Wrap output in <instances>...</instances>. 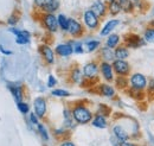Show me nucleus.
<instances>
[{"label":"nucleus","mask_w":154,"mask_h":146,"mask_svg":"<svg viewBox=\"0 0 154 146\" xmlns=\"http://www.w3.org/2000/svg\"><path fill=\"white\" fill-rule=\"evenodd\" d=\"M38 131H39V133H40V135H42V138H43L45 141H48V140H49V134H48V131H46L45 126L42 125V124H38Z\"/></svg>","instance_id":"33"},{"label":"nucleus","mask_w":154,"mask_h":146,"mask_svg":"<svg viewBox=\"0 0 154 146\" xmlns=\"http://www.w3.org/2000/svg\"><path fill=\"white\" fill-rule=\"evenodd\" d=\"M70 43H71V42H70ZM71 45H72L74 52H76V54H82V52H84V50H83V44H82V43H79V42H74V43H71Z\"/></svg>","instance_id":"34"},{"label":"nucleus","mask_w":154,"mask_h":146,"mask_svg":"<svg viewBox=\"0 0 154 146\" xmlns=\"http://www.w3.org/2000/svg\"><path fill=\"white\" fill-rule=\"evenodd\" d=\"M83 19H84V24L87 25L88 29H90V30H96L97 27H98V24H100L98 17H97L91 10H88V11L84 12Z\"/></svg>","instance_id":"5"},{"label":"nucleus","mask_w":154,"mask_h":146,"mask_svg":"<svg viewBox=\"0 0 154 146\" xmlns=\"http://www.w3.org/2000/svg\"><path fill=\"white\" fill-rule=\"evenodd\" d=\"M30 120H31V122L33 124V125H36V126H38V116L35 114V113H31V115H30Z\"/></svg>","instance_id":"39"},{"label":"nucleus","mask_w":154,"mask_h":146,"mask_svg":"<svg viewBox=\"0 0 154 146\" xmlns=\"http://www.w3.org/2000/svg\"><path fill=\"white\" fill-rule=\"evenodd\" d=\"M58 20V26L63 30V31H68L69 27V18H66L64 14H59L57 17Z\"/></svg>","instance_id":"26"},{"label":"nucleus","mask_w":154,"mask_h":146,"mask_svg":"<svg viewBox=\"0 0 154 146\" xmlns=\"http://www.w3.org/2000/svg\"><path fill=\"white\" fill-rule=\"evenodd\" d=\"M11 93H12V95L14 96V99L18 101V103H19L20 101H21V99H23V93H21V89H20L19 87H11Z\"/></svg>","instance_id":"31"},{"label":"nucleus","mask_w":154,"mask_h":146,"mask_svg":"<svg viewBox=\"0 0 154 146\" xmlns=\"http://www.w3.org/2000/svg\"><path fill=\"white\" fill-rule=\"evenodd\" d=\"M68 32L72 37H81L83 35V26H82V24L79 21H77L76 19L70 18L69 19Z\"/></svg>","instance_id":"9"},{"label":"nucleus","mask_w":154,"mask_h":146,"mask_svg":"<svg viewBox=\"0 0 154 146\" xmlns=\"http://www.w3.org/2000/svg\"><path fill=\"white\" fill-rule=\"evenodd\" d=\"M98 69L100 67L97 65L96 62H89L83 67V75L87 78H96Z\"/></svg>","instance_id":"10"},{"label":"nucleus","mask_w":154,"mask_h":146,"mask_svg":"<svg viewBox=\"0 0 154 146\" xmlns=\"http://www.w3.org/2000/svg\"><path fill=\"white\" fill-rule=\"evenodd\" d=\"M98 46H100V42H98V40H90V42H88L87 44H83V50H84V48H85V51L93 52V51L96 50Z\"/></svg>","instance_id":"28"},{"label":"nucleus","mask_w":154,"mask_h":146,"mask_svg":"<svg viewBox=\"0 0 154 146\" xmlns=\"http://www.w3.org/2000/svg\"><path fill=\"white\" fill-rule=\"evenodd\" d=\"M115 59H126L129 56V49L125 45H119L114 50Z\"/></svg>","instance_id":"17"},{"label":"nucleus","mask_w":154,"mask_h":146,"mask_svg":"<svg viewBox=\"0 0 154 146\" xmlns=\"http://www.w3.org/2000/svg\"><path fill=\"white\" fill-rule=\"evenodd\" d=\"M97 17H104L107 11H108V6L102 1V0H96L94 1V4L91 5V8H90Z\"/></svg>","instance_id":"13"},{"label":"nucleus","mask_w":154,"mask_h":146,"mask_svg":"<svg viewBox=\"0 0 154 146\" xmlns=\"http://www.w3.org/2000/svg\"><path fill=\"white\" fill-rule=\"evenodd\" d=\"M120 6H121V11H123L125 13H133L135 10V4L132 0H119Z\"/></svg>","instance_id":"19"},{"label":"nucleus","mask_w":154,"mask_h":146,"mask_svg":"<svg viewBox=\"0 0 154 146\" xmlns=\"http://www.w3.org/2000/svg\"><path fill=\"white\" fill-rule=\"evenodd\" d=\"M120 146H139L135 143H132V141H125V143H121Z\"/></svg>","instance_id":"40"},{"label":"nucleus","mask_w":154,"mask_h":146,"mask_svg":"<svg viewBox=\"0 0 154 146\" xmlns=\"http://www.w3.org/2000/svg\"><path fill=\"white\" fill-rule=\"evenodd\" d=\"M119 20L117 19H113V20H109L108 23H106V25L103 26V29L101 30V32H100V35L102 37H104V36H108L114 29H115L116 26L119 25Z\"/></svg>","instance_id":"16"},{"label":"nucleus","mask_w":154,"mask_h":146,"mask_svg":"<svg viewBox=\"0 0 154 146\" xmlns=\"http://www.w3.org/2000/svg\"><path fill=\"white\" fill-rule=\"evenodd\" d=\"M29 32L26 31L24 35H21V36H18L17 37V43L18 44H27L29 43Z\"/></svg>","instance_id":"35"},{"label":"nucleus","mask_w":154,"mask_h":146,"mask_svg":"<svg viewBox=\"0 0 154 146\" xmlns=\"http://www.w3.org/2000/svg\"><path fill=\"white\" fill-rule=\"evenodd\" d=\"M18 108H19V110L23 114H26V113H29V110H30L29 105H27V103H24V102H19V103H18Z\"/></svg>","instance_id":"37"},{"label":"nucleus","mask_w":154,"mask_h":146,"mask_svg":"<svg viewBox=\"0 0 154 146\" xmlns=\"http://www.w3.org/2000/svg\"><path fill=\"white\" fill-rule=\"evenodd\" d=\"M54 96H58V97H68L70 96V93L65 89H54L51 93Z\"/></svg>","instance_id":"32"},{"label":"nucleus","mask_w":154,"mask_h":146,"mask_svg":"<svg viewBox=\"0 0 154 146\" xmlns=\"http://www.w3.org/2000/svg\"><path fill=\"white\" fill-rule=\"evenodd\" d=\"M1 51H2L4 54H6V55H12V52H11V51H8V50H5L4 48H1Z\"/></svg>","instance_id":"42"},{"label":"nucleus","mask_w":154,"mask_h":146,"mask_svg":"<svg viewBox=\"0 0 154 146\" xmlns=\"http://www.w3.org/2000/svg\"><path fill=\"white\" fill-rule=\"evenodd\" d=\"M113 133H114V138H116L120 143L128 141L129 138H131L129 133L125 129L123 126H121V125H115V126L113 127Z\"/></svg>","instance_id":"11"},{"label":"nucleus","mask_w":154,"mask_h":146,"mask_svg":"<svg viewBox=\"0 0 154 146\" xmlns=\"http://www.w3.org/2000/svg\"><path fill=\"white\" fill-rule=\"evenodd\" d=\"M58 7H59V2H58V0H52V1L44 8V11H45L46 13H54L55 11H57Z\"/></svg>","instance_id":"29"},{"label":"nucleus","mask_w":154,"mask_h":146,"mask_svg":"<svg viewBox=\"0 0 154 146\" xmlns=\"http://www.w3.org/2000/svg\"><path fill=\"white\" fill-rule=\"evenodd\" d=\"M108 11L112 16H116L121 12V6H120V2L119 0H114V1H110L108 4Z\"/></svg>","instance_id":"25"},{"label":"nucleus","mask_w":154,"mask_h":146,"mask_svg":"<svg viewBox=\"0 0 154 146\" xmlns=\"http://www.w3.org/2000/svg\"><path fill=\"white\" fill-rule=\"evenodd\" d=\"M143 39L146 43H154V26L147 25L143 31Z\"/></svg>","instance_id":"24"},{"label":"nucleus","mask_w":154,"mask_h":146,"mask_svg":"<svg viewBox=\"0 0 154 146\" xmlns=\"http://www.w3.org/2000/svg\"><path fill=\"white\" fill-rule=\"evenodd\" d=\"M129 86L139 90H146L148 86V78L141 73H134L129 77Z\"/></svg>","instance_id":"2"},{"label":"nucleus","mask_w":154,"mask_h":146,"mask_svg":"<svg viewBox=\"0 0 154 146\" xmlns=\"http://www.w3.org/2000/svg\"><path fill=\"white\" fill-rule=\"evenodd\" d=\"M100 71L102 74L103 78L108 82H113L115 80L114 77V69H113V65L109 63V62H102L100 64Z\"/></svg>","instance_id":"7"},{"label":"nucleus","mask_w":154,"mask_h":146,"mask_svg":"<svg viewBox=\"0 0 154 146\" xmlns=\"http://www.w3.org/2000/svg\"><path fill=\"white\" fill-rule=\"evenodd\" d=\"M71 80L74 83H79L82 81V71L78 68H75L71 70Z\"/></svg>","instance_id":"30"},{"label":"nucleus","mask_w":154,"mask_h":146,"mask_svg":"<svg viewBox=\"0 0 154 146\" xmlns=\"http://www.w3.org/2000/svg\"><path fill=\"white\" fill-rule=\"evenodd\" d=\"M60 146H75V144L72 143V141H69V140H66V141H63Z\"/></svg>","instance_id":"41"},{"label":"nucleus","mask_w":154,"mask_h":146,"mask_svg":"<svg viewBox=\"0 0 154 146\" xmlns=\"http://www.w3.org/2000/svg\"><path fill=\"white\" fill-rule=\"evenodd\" d=\"M93 122V126H95L97 128H106L107 127V120H106V116L101 115V114H97L94 116V119L91 120Z\"/></svg>","instance_id":"22"},{"label":"nucleus","mask_w":154,"mask_h":146,"mask_svg":"<svg viewBox=\"0 0 154 146\" xmlns=\"http://www.w3.org/2000/svg\"><path fill=\"white\" fill-rule=\"evenodd\" d=\"M113 69L117 76H128L131 74V65L125 59H114L113 61Z\"/></svg>","instance_id":"4"},{"label":"nucleus","mask_w":154,"mask_h":146,"mask_svg":"<svg viewBox=\"0 0 154 146\" xmlns=\"http://www.w3.org/2000/svg\"><path fill=\"white\" fill-rule=\"evenodd\" d=\"M98 91H100L101 95L107 96V97H113V96L115 95V89H114V87H112L110 84H107V83L100 84Z\"/></svg>","instance_id":"18"},{"label":"nucleus","mask_w":154,"mask_h":146,"mask_svg":"<svg viewBox=\"0 0 154 146\" xmlns=\"http://www.w3.org/2000/svg\"><path fill=\"white\" fill-rule=\"evenodd\" d=\"M126 91H127V94H128L132 99H134L136 101H143L145 99H147L146 90H139V89H135V88L129 87V88L126 89Z\"/></svg>","instance_id":"15"},{"label":"nucleus","mask_w":154,"mask_h":146,"mask_svg":"<svg viewBox=\"0 0 154 146\" xmlns=\"http://www.w3.org/2000/svg\"><path fill=\"white\" fill-rule=\"evenodd\" d=\"M110 1H114V0H108V2H110Z\"/></svg>","instance_id":"44"},{"label":"nucleus","mask_w":154,"mask_h":146,"mask_svg":"<svg viewBox=\"0 0 154 146\" xmlns=\"http://www.w3.org/2000/svg\"><path fill=\"white\" fill-rule=\"evenodd\" d=\"M101 55H102V58H103V62H109V61H114L115 59L113 49H109L108 46H106V48H103L101 50Z\"/></svg>","instance_id":"23"},{"label":"nucleus","mask_w":154,"mask_h":146,"mask_svg":"<svg viewBox=\"0 0 154 146\" xmlns=\"http://www.w3.org/2000/svg\"><path fill=\"white\" fill-rule=\"evenodd\" d=\"M146 95L149 101H154V78L148 81V86L146 88Z\"/></svg>","instance_id":"27"},{"label":"nucleus","mask_w":154,"mask_h":146,"mask_svg":"<svg viewBox=\"0 0 154 146\" xmlns=\"http://www.w3.org/2000/svg\"><path fill=\"white\" fill-rule=\"evenodd\" d=\"M43 24L50 32H56L58 29V20L57 17L52 13H45L43 16Z\"/></svg>","instance_id":"6"},{"label":"nucleus","mask_w":154,"mask_h":146,"mask_svg":"<svg viewBox=\"0 0 154 146\" xmlns=\"http://www.w3.org/2000/svg\"><path fill=\"white\" fill-rule=\"evenodd\" d=\"M55 52L62 57H66V56H70L74 52V49H72L71 43H64V44H59L56 46Z\"/></svg>","instance_id":"14"},{"label":"nucleus","mask_w":154,"mask_h":146,"mask_svg":"<svg viewBox=\"0 0 154 146\" xmlns=\"http://www.w3.org/2000/svg\"><path fill=\"white\" fill-rule=\"evenodd\" d=\"M123 43H125V46H127L128 49H137V48L147 44L143 38H141V37L139 36V35H136V33H132V32L125 35V37H123Z\"/></svg>","instance_id":"3"},{"label":"nucleus","mask_w":154,"mask_h":146,"mask_svg":"<svg viewBox=\"0 0 154 146\" xmlns=\"http://www.w3.org/2000/svg\"><path fill=\"white\" fill-rule=\"evenodd\" d=\"M120 42H121V38L119 35H109L107 42H106V46H108L109 49H116L119 45H120Z\"/></svg>","instance_id":"21"},{"label":"nucleus","mask_w":154,"mask_h":146,"mask_svg":"<svg viewBox=\"0 0 154 146\" xmlns=\"http://www.w3.org/2000/svg\"><path fill=\"white\" fill-rule=\"evenodd\" d=\"M56 83H57V81H56L55 76L50 75V76H49V81H48V87L52 88V87H55V86H56Z\"/></svg>","instance_id":"38"},{"label":"nucleus","mask_w":154,"mask_h":146,"mask_svg":"<svg viewBox=\"0 0 154 146\" xmlns=\"http://www.w3.org/2000/svg\"><path fill=\"white\" fill-rule=\"evenodd\" d=\"M51 1H52V0H35V4H36L38 7H40L42 10H44Z\"/></svg>","instance_id":"36"},{"label":"nucleus","mask_w":154,"mask_h":146,"mask_svg":"<svg viewBox=\"0 0 154 146\" xmlns=\"http://www.w3.org/2000/svg\"><path fill=\"white\" fill-rule=\"evenodd\" d=\"M33 107H35V114L38 118H44L46 114V101L43 97H37L33 102Z\"/></svg>","instance_id":"12"},{"label":"nucleus","mask_w":154,"mask_h":146,"mask_svg":"<svg viewBox=\"0 0 154 146\" xmlns=\"http://www.w3.org/2000/svg\"><path fill=\"white\" fill-rule=\"evenodd\" d=\"M132 1H133V2H134V4H137V2H140V1H141V0H132Z\"/></svg>","instance_id":"43"},{"label":"nucleus","mask_w":154,"mask_h":146,"mask_svg":"<svg viewBox=\"0 0 154 146\" xmlns=\"http://www.w3.org/2000/svg\"><path fill=\"white\" fill-rule=\"evenodd\" d=\"M39 52L43 56L44 61L48 64H54L55 63V51L46 44H43L39 46Z\"/></svg>","instance_id":"8"},{"label":"nucleus","mask_w":154,"mask_h":146,"mask_svg":"<svg viewBox=\"0 0 154 146\" xmlns=\"http://www.w3.org/2000/svg\"><path fill=\"white\" fill-rule=\"evenodd\" d=\"M115 86L117 89L120 90H126L129 86V78H127V76H117L115 80Z\"/></svg>","instance_id":"20"},{"label":"nucleus","mask_w":154,"mask_h":146,"mask_svg":"<svg viewBox=\"0 0 154 146\" xmlns=\"http://www.w3.org/2000/svg\"><path fill=\"white\" fill-rule=\"evenodd\" d=\"M71 113H72L74 120L76 121L77 124L84 125V124H88V122H90L93 120V113L83 105L75 106Z\"/></svg>","instance_id":"1"}]
</instances>
